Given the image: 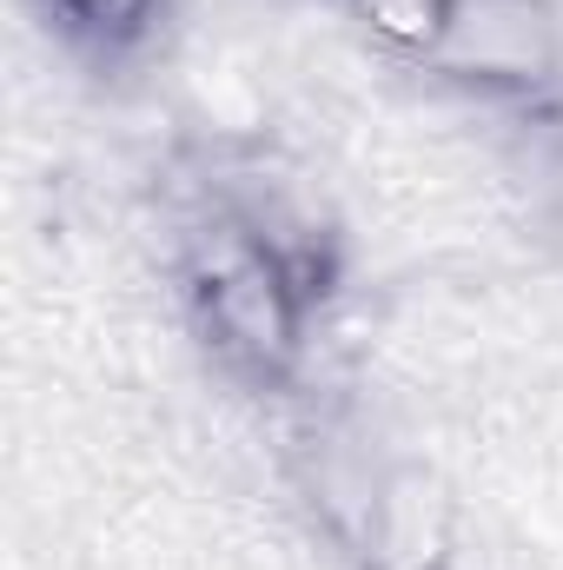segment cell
<instances>
[{
    "instance_id": "cell-1",
    "label": "cell",
    "mask_w": 563,
    "mask_h": 570,
    "mask_svg": "<svg viewBox=\"0 0 563 570\" xmlns=\"http://www.w3.org/2000/svg\"><path fill=\"white\" fill-rule=\"evenodd\" d=\"M179 292H186V318L199 345L233 379H253V385L292 379L312 305L233 213H213L206 226H192L186 259H179Z\"/></svg>"
},
{
    "instance_id": "cell-2",
    "label": "cell",
    "mask_w": 563,
    "mask_h": 570,
    "mask_svg": "<svg viewBox=\"0 0 563 570\" xmlns=\"http://www.w3.org/2000/svg\"><path fill=\"white\" fill-rule=\"evenodd\" d=\"M437 67L484 87H531L557 67V20L544 0H457Z\"/></svg>"
},
{
    "instance_id": "cell-3",
    "label": "cell",
    "mask_w": 563,
    "mask_h": 570,
    "mask_svg": "<svg viewBox=\"0 0 563 570\" xmlns=\"http://www.w3.org/2000/svg\"><path fill=\"white\" fill-rule=\"evenodd\" d=\"M444 491L424 471H398L392 484H378V498L365 504V551L372 570H392V558H444Z\"/></svg>"
},
{
    "instance_id": "cell-4",
    "label": "cell",
    "mask_w": 563,
    "mask_h": 570,
    "mask_svg": "<svg viewBox=\"0 0 563 570\" xmlns=\"http://www.w3.org/2000/svg\"><path fill=\"white\" fill-rule=\"evenodd\" d=\"M451 7H457V0H352V13H358L392 53H412V60H437L444 27H451Z\"/></svg>"
},
{
    "instance_id": "cell-5",
    "label": "cell",
    "mask_w": 563,
    "mask_h": 570,
    "mask_svg": "<svg viewBox=\"0 0 563 570\" xmlns=\"http://www.w3.org/2000/svg\"><path fill=\"white\" fill-rule=\"evenodd\" d=\"M152 7H159V0H53L60 27H67L80 47H93V53H127V47H140L146 27H152Z\"/></svg>"
}]
</instances>
